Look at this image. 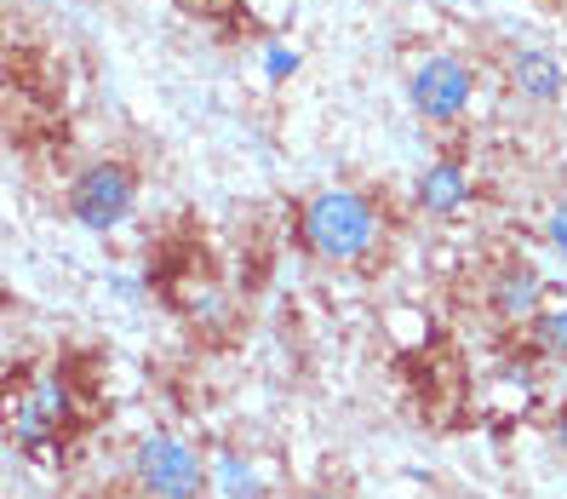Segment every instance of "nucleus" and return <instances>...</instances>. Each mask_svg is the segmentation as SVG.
I'll use <instances>...</instances> for the list:
<instances>
[{"instance_id": "f257e3e1", "label": "nucleus", "mask_w": 567, "mask_h": 499, "mask_svg": "<svg viewBox=\"0 0 567 499\" xmlns=\"http://www.w3.org/2000/svg\"><path fill=\"white\" fill-rule=\"evenodd\" d=\"M305 242L332 258V264H350L361 258L367 247L379 242V218H373V202L355 190H321L316 202L305 207Z\"/></svg>"}, {"instance_id": "f03ea898", "label": "nucleus", "mask_w": 567, "mask_h": 499, "mask_svg": "<svg viewBox=\"0 0 567 499\" xmlns=\"http://www.w3.org/2000/svg\"><path fill=\"white\" fill-rule=\"evenodd\" d=\"M132 471H138L150 499H202L207 493V465L195 459V448H184L178 437H166V430H155V437L138 442Z\"/></svg>"}, {"instance_id": "7ed1b4c3", "label": "nucleus", "mask_w": 567, "mask_h": 499, "mask_svg": "<svg viewBox=\"0 0 567 499\" xmlns=\"http://www.w3.org/2000/svg\"><path fill=\"white\" fill-rule=\"evenodd\" d=\"M132 202H138V179H132V166H121V161L86 166V173L75 179V190H70V213H75V224H86V230L121 224V218L132 213Z\"/></svg>"}, {"instance_id": "20e7f679", "label": "nucleus", "mask_w": 567, "mask_h": 499, "mask_svg": "<svg viewBox=\"0 0 567 499\" xmlns=\"http://www.w3.org/2000/svg\"><path fill=\"white\" fill-rule=\"evenodd\" d=\"M408 98H413V110L424 121H458L464 104H471V70H464L453 52H436V58H424L413 70Z\"/></svg>"}, {"instance_id": "39448f33", "label": "nucleus", "mask_w": 567, "mask_h": 499, "mask_svg": "<svg viewBox=\"0 0 567 499\" xmlns=\"http://www.w3.org/2000/svg\"><path fill=\"white\" fill-rule=\"evenodd\" d=\"M505 75H511V92H522L527 104H556L567 75H561V63L545 52V47H516L505 58Z\"/></svg>"}, {"instance_id": "423d86ee", "label": "nucleus", "mask_w": 567, "mask_h": 499, "mask_svg": "<svg viewBox=\"0 0 567 499\" xmlns=\"http://www.w3.org/2000/svg\"><path fill=\"white\" fill-rule=\"evenodd\" d=\"M464 202V173L453 161H436V166H424V179H419V207L424 213H453Z\"/></svg>"}, {"instance_id": "0eeeda50", "label": "nucleus", "mask_w": 567, "mask_h": 499, "mask_svg": "<svg viewBox=\"0 0 567 499\" xmlns=\"http://www.w3.org/2000/svg\"><path fill=\"white\" fill-rule=\"evenodd\" d=\"M498 298V310H511V316H533V305H539V276L533 271H505L493 287Z\"/></svg>"}, {"instance_id": "6e6552de", "label": "nucleus", "mask_w": 567, "mask_h": 499, "mask_svg": "<svg viewBox=\"0 0 567 499\" xmlns=\"http://www.w3.org/2000/svg\"><path fill=\"white\" fill-rule=\"evenodd\" d=\"M539 339H545V350H567V310H550L539 322Z\"/></svg>"}, {"instance_id": "1a4fd4ad", "label": "nucleus", "mask_w": 567, "mask_h": 499, "mask_svg": "<svg viewBox=\"0 0 567 499\" xmlns=\"http://www.w3.org/2000/svg\"><path fill=\"white\" fill-rule=\"evenodd\" d=\"M545 230H550V242H556V253L567 258V195L550 207V218H545Z\"/></svg>"}, {"instance_id": "9d476101", "label": "nucleus", "mask_w": 567, "mask_h": 499, "mask_svg": "<svg viewBox=\"0 0 567 499\" xmlns=\"http://www.w3.org/2000/svg\"><path fill=\"white\" fill-rule=\"evenodd\" d=\"M556 437H561V448H567V408H561V419H556Z\"/></svg>"}, {"instance_id": "9b49d317", "label": "nucleus", "mask_w": 567, "mask_h": 499, "mask_svg": "<svg viewBox=\"0 0 567 499\" xmlns=\"http://www.w3.org/2000/svg\"><path fill=\"white\" fill-rule=\"evenodd\" d=\"M310 499H332V493H310Z\"/></svg>"}]
</instances>
